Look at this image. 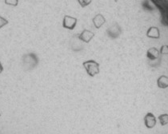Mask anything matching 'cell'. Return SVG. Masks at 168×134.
Instances as JSON below:
<instances>
[{
    "label": "cell",
    "mask_w": 168,
    "mask_h": 134,
    "mask_svg": "<svg viewBox=\"0 0 168 134\" xmlns=\"http://www.w3.org/2000/svg\"><path fill=\"white\" fill-rule=\"evenodd\" d=\"M156 124L155 117L152 113H148L145 116V125L147 128H153Z\"/></svg>",
    "instance_id": "6da1fadb"
},
{
    "label": "cell",
    "mask_w": 168,
    "mask_h": 134,
    "mask_svg": "<svg viewBox=\"0 0 168 134\" xmlns=\"http://www.w3.org/2000/svg\"><path fill=\"white\" fill-rule=\"evenodd\" d=\"M160 122L163 125H165L168 123V115L163 114L159 116Z\"/></svg>",
    "instance_id": "7a4b0ae2"
}]
</instances>
